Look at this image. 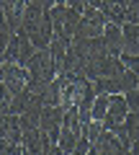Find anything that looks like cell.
<instances>
[{"mask_svg": "<svg viewBox=\"0 0 139 155\" xmlns=\"http://www.w3.org/2000/svg\"><path fill=\"white\" fill-rule=\"evenodd\" d=\"M26 70L31 80H41V83H52L57 78V65L49 54V47L46 49H36L31 54V60L26 62Z\"/></svg>", "mask_w": 139, "mask_h": 155, "instance_id": "1", "label": "cell"}, {"mask_svg": "<svg viewBox=\"0 0 139 155\" xmlns=\"http://www.w3.org/2000/svg\"><path fill=\"white\" fill-rule=\"evenodd\" d=\"M106 23H108V18L103 16L100 8H85L83 18H80V23H77V31L72 34V39H95V36L103 34Z\"/></svg>", "mask_w": 139, "mask_h": 155, "instance_id": "2", "label": "cell"}, {"mask_svg": "<svg viewBox=\"0 0 139 155\" xmlns=\"http://www.w3.org/2000/svg\"><path fill=\"white\" fill-rule=\"evenodd\" d=\"M33 52H36V47L31 44L28 34L21 28V31H16V34H13V39L8 41V47H5V60H8V62H18V65L26 67V62L31 60Z\"/></svg>", "mask_w": 139, "mask_h": 155, "instance_id": "3", "label": "cell"}, {"mask_svg": "<svg viewBox=\"0 0 139 155\" xmlns=\"http://www.w3.org/2000/svg\"><path fill=\"white\" fill-rule=\"evenodd\" d=\"M62 119H65V106H44L41 119H39V129H44L57 142V137L62 132Z\"/></svg>", "mask_w": 139, "mask_h": 155, "instance_id": "4", "label": "cell"}, {"mask_svg": "<svg viewBox=\"0 0 139 155\" xmlns=\"http://www.w3.org/2000/svg\"><path fill=\"white\" fill-rule=\"evenodd\" d=\"M126 114H129V104L124 98V93H113L108 98V111H106L100 124H103V129H113L116 124H121L126 119Z\"/></svg>", "mask_w": 139, "mask_h": 155, "instance_id": "5", "label": "cell"}, {"mask_svg": "<svg viewBox=\"0 0 139 155\" xmlns=\"http://www.w3.org/2000/svg\"><path fill=\"white\" fill-rule=\"evenodd\" d=\"M103 44H106L108 54L118 57L124 52V36H121V26L118 23H106V28H103Z\"/></svg>", "mask_w": 139, "mask_h": 155, "instance_id": "6", "label": "cell"}, {"mask_svg": "<svg viewBox=\"0 0 139 155\" xmlns=\"http://www.w3.org/2000/svg\"><path fill=\"white\" fill-rule=\"evenodd\" d=\"M0 140H8V142H21L23 145V129L18 124L16 114H5L3 122H0Z\"/></svg>", "mask_w": 139, "mask_h": 155, "instance_id": "7", "label": "cell"}, {"mask_svg": "<svg viewBox=\"0 0 139 155\" xmlns=\"http://www.w3.org/2000/svg\"><path fill=\"white\" fill-rule=\"evenodd\" d=\"M121 36H124V52L139 54V23L134 21L121 23Z\"/></svg>", "mask_w": 139, "mask_h": 155, "instance_id": "8", "label": "cell"}, {"mask_svg": "<svg viewBox=\"0 0 139 155\" xmlns=\"http://www.w3.org/2000/svg\"><path fill=\"white\" fill-rule=\"evenodd\" d=\"M31 96L33 93H28V88H23V91H18L16 96L11 98V104H8V114H23V111L28 109V104H31Z\"/></svg>", "mask_w": 139, "mask_h": 155, "instance_id": "9", "label": "cell"}, {"mask_svg": "<svg viewBox=\"0 0 139 155\" xmlns=\"http://www.w3.org/2000/svg\"><path fill=\"white\" fill-rule=\"evenodd\" d=\"M77 140H80V132L77 129H70V127H62V132H59V137H57V145H59L62 150H65L67 155L72 153V147L77 145Z\"/></svg>", "mask_w": 139, "mask_h": 155, "instance_id": "10", "label": "cell"}, {"mask_svg": "<svg viewBox=\"0 0 139 155\" xmlns=\"http://www.w3.org/2000/svg\"><path fill=\"white\" fill-rule=\"evenodd\" d=\"M108 98H111L108 93H98V96L93 98V106H90V116H93L95 122H103V116H106V111H108Z\"/></svg>", "mask_w": 139, "mask_h": 155, "instance_id": "11", "label": "cell"}, {"mask_svg": "<svg viewBox=\"0 0 139 155\" xmlns=\"http://www.w3.org/2000/svg\"><path fill=\"white\" fill-rule=\"evenodd\" d=\"M118 60H121V65L126 67V70H131V72H137V75H139V54L121 52V54H118Z\"/></svg>", "mask_w": 139, "mask_h": 155, "instance_id": "12", "label": "cell"}, {"mask_svg": "<svg viewBox=\"0 0 139 155\" xmlns=\"http://www.w3.org/2000/svg\"><path fill=\"white\" fill-rule=\"evenodd\" d=\"M124 98H126V104H129V111L139 109V88H131V91H126V93H124Z\"/></svg>", "mask_w": 139, "mask_h": 155, "instance_id": "13", "label": "cell"}, {"mask_svg": "<svg viewBox=\"0 0 139 155\" xmlns=\"http://www.w3.org/2000/svg\"><path fill=\"white\" fill-rule=\"evenodd\" d=\"M88 153H90V142H88V137H83V134H80L77 145L72 147V153H70V155H88Z\"/></svg>", "mask_w": 139, "mask_h": 155, "instance_id": "14", "label": "cell"}, {"mask_svg": "<svg viewBox=\"0 0 139 155\" xmlns=\"http://www.w3.org/2000/svg\"><path fill=\"white\" fill-rule=\"evenodd\" d=\"M67 8H75V11L83 13L85 8H88V3H85V0H67Z\"/></svg>", "mask_w": 139, "mask_h": 155, "instance_id": "15", "label": "cell"}, {"mask_svg": "<svg viewBox=\"0 0 139 155\" xmlns=\"http://www.w3.org/2000/svg\"><path fill=\"white\" fill-rule=\"evenodd\" d=\"M44 155H67V153H65V150H62V147H59V145H57V142H54V145H49V147H46V150H44Z\"/></svg>", "mask_w": 139, "mask_h": 155, "instance_id": "16", "label": "cell"}, {"mask_svg": "<svg viewBox=\"0 0 139 155\" xmlns=\"http://www.w3.org/2000/svg\"><path fill=\"white\" fill-rule=\"evenodd\" d=\"M31 3H36V5H41V8H46V11H49V8H54V5H57L54 0H31Z\"/></svg>", "mask_w": 139, "mask_h": 155, "instance_id": "17", "label": "cell"}, {"mask_svg": "<svg viewBox=\"0 0 139 155\" xmlns=\"http://www.w3.org/2000/svg\"><path fill=\"white\" fill-rule=\"evenodd\" d=\"M54 3L57 5H67V0H54Z\"/></svg>", "mask_w": 139, "mask_h": 155, "instance_id": "18", "label": "cell"}, {"mask_svg": "<svg viewBox=\"0 0 139 155\" xmlns=\"http://www.w3.org/2000/svg\"><path fill=\"white\" fill-rule=\"evenodd\" d=\"M137 23H139V18H137Z\"/></svg>", "mask_w": 139, "mask_h": 155, "instance_id": "19", "label": "cell"}]
</instances>
